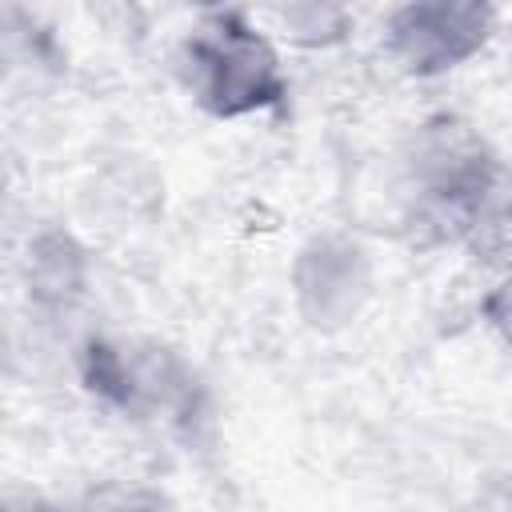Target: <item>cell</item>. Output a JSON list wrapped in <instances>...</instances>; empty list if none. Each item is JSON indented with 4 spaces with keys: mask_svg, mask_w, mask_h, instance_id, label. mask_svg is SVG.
<instances>
[{
    "mask_svg": "<svg viewBox=\"0 0 512 512\" xmlns=\"http://www.w3.org/2000/svg\"><path fill=\"white\" fill-rule=\"evenodd\" d=\"M480 316H484V324L496 332V340L512 352V268L484 292V300H480Z\"/></svg>",
    "mask_w": 512,
    "mask_h": 512,
    "instance_id": "obj_9",
    "label": "cell"
},
{
    "mask_svg": "<svg viewBox=\"0 0 512 512\" xmlns=\"http://www.w3.org/2000/svg\"><path fill=\"white\" fill-rule=\"evenodd\" d=\"M372 296V260L344 232H316L292 260V300L308 328H348Z\"/></svg>",
    "mask_w": 512,
    "mask_h": 512,
    "instance_id": "obj_5",
    "label": "cell"
},
{
    "mask_svg": "<svg viewBox=\"0 0 512 512\" xmlns=\"http://www.w3.org/2000/svg\"><path fill=\"white\" fill-rule=\"evenodd\" d=\"M80 512H172V504L140 480H104L84 496Z\"/></svg>",
    "mask_w": 512,
    "mask_h": 512,
    "instance_id": "obj_8",
    "label": "cell"
},
{
    "mask_svg": "<svg viewBox=\"0 0 512 512\" xmlns=\"http://www.w3.org/2000/svg\"><path fill=\"white\" fill-rule=\"evenodd\" d=\"M408 184L416 200L448 224L452 236H468L480 208L492 200L500 180L508 176V160L460 116H432L424 120L404 152Z\"/></svg>",
    "mask_w": 512,
    "mask_h": 512,
    "instance_id": "obj_2",
    "label": "cell"
},
{
    "mask_svg": "<svg viewBox=\"0 0 512 512\" xmlns=\"http://www.w3.org/2000/svg\"><path fill=\"white\" fill-rule=\"evenodd\" d=\"M180 76L216 120H244L284 104L288 72L276 40L244 12H208L180 44Z\"/></svg>",
    "mask_w": 512,
    "mask_h": 512,
    "instance_id": "obj_1",
    "label": "cell"
},
{
    "mask_svg": "<svg viewBox=\"0 0 512 512\" xmlns=\"http://www.w3.org/2000/svg\"><path fill=\"white\" fill-rule=\"evenodd\" d=\"M496 8L472 0H424L404 4L384 24V48L400 72L436 80L464 68L496 36Z\"/></svg>",
    "mask_w": 512,
    "mask_h": 512,
    "instance_id": "obj_4",
    "label": "cell"
},
{
    "mask_svg": "<svg viewBox=\"0 0 512 512\" xmlns=\"http://www.w3.org/2000/svg\"><path fill=\"white\" fill-rule=\"evenodd\" d=\"M4 512H52V504H44L40 496H32V492H24V496H8V504H4Z\"/></svg>",
    "mask_w": 512,
    "mask_h": 512,
    "instance_id": "obj_10",
    "label": "cell"
},
{
    "mask_svg": "<svg viewBox=\"0 0 512 512\" xmlns=\"http://www.w3.org/2000/svg\"><path fill=\"white\" fill-rule=\"evenodd\" d=\"M84 388L128 420H168L184 424L200 408V384L192 364L140 336H96L80 352Z\"/></svg>",
    "mask_w": 512,
    "mask_h": 512,
    "instance_id": "obj_3",
    "label": "cell"
},
{
    "mask_svg": "<svg viewBox=\"0 0 512 512\" xmlns=\"http://www.w3.org/2000/svg\"><path fill=\"white\" fill-rule=\"evenodd\" d=\"M276 32L300 48H332L352 32V12L340 4H288L272 8Z\"/></svg>",
    "mask_w": 512,
    "mask_h": 512,
    "instance_id": "obj_7",
    "label": "cell"
},
{
    "mask_svg": "<svg viewBox=\"0 0 512 512\" xmlns=\"http://www.w3.org/2000/svg\"><path fill=\"white\" fill-rule=\"evenodd\" d=\"M88 248L64 232V228H40L28 240V256H24V280H28V296L36 308L44 312H68L72 304L84 300L88 292Z\"/></svg>",
    "mask_w": 512,
    "mask_h": 512,
    "instance_id": "obj_6",
    "label": "cell"
}]
</instances>
